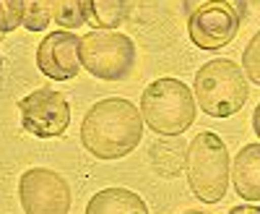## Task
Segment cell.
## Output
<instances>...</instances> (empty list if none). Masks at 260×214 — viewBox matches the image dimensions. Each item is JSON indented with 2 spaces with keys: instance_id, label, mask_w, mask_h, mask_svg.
Here are the masks:
<instances>
[{
  "instance_id": "1",
  "label": "cell",
  "mask_w": 260,
  "mask_h": 214,
  "mask_svg": "<svg viewBox=\"0 0 260 214\" xmlns=\"http://www.w3.org/2000/svg\"><path fill=\"white\" fill-rule=\"evenodd\" d=\"M143 136L141 110L122 97L94 102L81 123V144L96 159H122L136 152Z\"/></svg>"
},
{
  "instance_id": "2",
  "label": "cell",
  "mask_w": 260,
  "mask_h": 214,
  "mask_svg": "<svg viewBox=\"0 0 260 214\" xmlns=\"http://www.w3.org/2000/svg\"><path fill=\"white\" fill-rule=\"evenodd\" d=\"M141 115L143 123L156 136H182L195 123L198 102L192 89L180 78H156L141 94Z\"/></svg>"
},
{
  "instance_id": "3",
  "label": "cell",
  "mask_w": 260,
  "mask_h": 214,
  "mask_svg": "<svg viewBox=\"0 0 260 214\" xmlns=\"http://www.w3.org/2000/svg\"><path fill=\"white\" fill-rule=\"evenodd\" d=\"M187 37L198 50L232 45L247 18V0H182Z\"/></svg>"
},
{
  "instance_id": "4",
  "label": "cell",
  "mask_w": 260,
  "mask_h": 214,
  "mask_svg": "<svg viewBox=\"0 0 260 214\" xmlns=\"http://www.w3.org/2000/svg\"><path fill=\"white\" fill-rule=\"evenodd\" d=\"M192 94L198 107L211 118H232L245 107L250 87L245 71L234 60L216 58L203 63L192 81Z\"/></svg>"
},
{
  "instance_id": "5",
  "label": "cell",
  "mask_w": 260,
  "mask_h": 214,
  "mask_svg": "<svg viewBox=\"0 0 260 214\" xmlns=\"http://www.w3.org/2000/svg\"><path fill=\"white\" fill-rule=\"evenodd\" d=\"M187 183L190 191L203 204H219L226 196L229 178H232V162L229 149L221 136L213 131L198 133L187 146Z\"/></svg>"
},
{
  "instance_id": "6",
  "label": "cell",
  "mask_w": 260,
  "mask_h": 214,
  "mask_svg": "<svg viewBox=\"0 0 260 214\" xmlns=\"http://www.w3.org/2000/svg\"><path fill=\"white\" fill-rule=\"evenodd\" d=\"M138 60L136 42L122 32H89L81 37V66L99 81L130 78Z\"/></svg>"
},
{
  "instance_id": "7",
  "label": "cell",
  "mask_w": 260,
  "mask_h": 214,
  "mask_svg": "<svg viewBox=\"0 0 260 214\" xmlns=\"http://www.w3.org/2000/svg\"><path fill=\"white\" fill-rule=\"evenodd\" d=\"M18 201L24 214H68L71 185L50 167H29L18 178Z\"/></svg>"
},
{
  "instance_id": "8",
  "label": "cell",
  "mask_w": 260,
  "mask_h": 214,
  "mask_svg": "<svg viewBox=\"0 0 260 214\" xmlns=\"http://www.w3.org/2000/svg\"><path fill=\"white\" fill-rule=\"evenodd\" d=\"M24 131L37 139H57L71 125V104L57 89H37L18 99Z\"/></svg>"
},
{
  "instance_id": "9",
  "label": "cell",
  "mask_w": 260,
  "mask_h": 214,
  "mask_svg": "<svg viewBox=\"0 0 260 214\" xmlns=\"http://www.w3.org/2000/svg\"><path fill=\"white\" fill-rule=\"evenodd\" d=\"M37 68L55 81L76 78L78 71L83 68L81 66V39L68 29L47 34L37 47Z\"/></svg>"
},
{
  "instance_id": "10",
  "label": "cell",
  "mask_w": 260,
  "mask_h": 214,
  "mask_svg": "<svg viewBox=\"0 0 260 214\" xmlns=\"http://www.w3.org/2000/svg\"><path fill=\"white\" fill-rule=\"evenodd\" d=\"M234 194L247 204L260 201V144H245L232 162Z\"/></svg>"
},
{
  "instance_id": "11",
  "label": "cell",
  "mask_w": 260,
  "mask_h": 214,
  "mask_svg": "<svg viewBox=\"0 0 260 214\" xmlns=\"http://www.w3.org/2000/svg\"><path fill=\"white\" fill-rule=\"evenodd\" d=\"M187 146L182 136H159L148 149V162L159 178H180L187 170Z\"/></svg>"
},
{
  "instance_id": "12",
  "label": "cell",
  "mask_w": 260,
  "mask_h": 214,
  "mask_svg": "<svg viewBox=\"0 0 260 214\" xmlns=\"http://www.w3.org/2000/svg\"><path fill=\"white\" fill-rule=\"evenodd\" d=\"M86 214H148V206L141 194L115 185L94 194L86 204Z\"/></svg>"
},
{
  "instance_id": "13",
  "label": "cell",
  "mask_w": 260,
  "mask_h": 214,
  "mask_svg": "<svg viewBox=\"0 0 260 214\" xmlns=\"http://www.w3.org/2000/svg\"><path fill=\"white\" fill-rule=\"evenodd\" d=\"M86 24L99 32H115L130 13V0H81Z\"/></svg>"
},
{
  "instance_id": "14",
  "label": "cell",
  "mask_w": 260,
  "mask_h": 214,
  "mask_svg": "<svg viewBox=\"0 0 260 214\" xmlns=\"http://www.w3.org/2000/svg\"><path fill=\"white\" fill-rule=\"evenodd\" d=\"M50 8H52V21H57V26H65L68 32L86 24L81 0H50Z\"/></svg>"
},
{
  "instance_id": "15",
  "label": "cell",
  "mask_w": 260,
  "mask_h": 214,
  "mask_svg": "<svg viewBox=\"0 0 260 214\" xmlns=\"http://www.w3.org/2000/svg\"><path fill=\"white\" fill-rule=\"evenodd\" d=\"M24 3V29L29 32H45L52 21L50 0H21Z\"/></svg>"
},
{
  "instance_id": "16",
  "label": "cell",
  "mask_w": 260,
  "mask_h": 214,
  "mask_svg": "<svg viewBox=\"0 0 260 214\" xmlns=\"http://www.w3.org/2000/svg\"><path fill=\"white\" fill-rule=\"evenodd\" d=\"M16 26H24V3L21 0H0V39Z\"/></svg>"
},
{
  "instance_id": "17",
  "label": "cell",
  "mask_w": 260,
  "mask_h": 214,
  "mask_svg": "<svg viewBox=\"0 0 260 214\" xmlns=\"http://www.w3.org/2000/svg\"><path fill=\"white\" fill-rule=\"evenodd\" d=\"M242 71H245V76H247L252 84H257V87H260V32L250 39V45L245 47Z\"/></svg>"
},
{
  "instance_id": "18",
  "label": "cell",
  "mask_w": 260,
  "mask_h": 214,
  "mask_svg": "<svg viewBox=\"0 0 260 214\" xmlns=\"http://www.w3.org/2000/svg\"><path fill=\"white\" fill-rule=\"evenodd\" d=\"M229 214H260V204H242V206H232Z\"/></svg>"
},
{
  "instance_id": "19",
  "label": "cell",
  "mask_w": 260,
  "mask_h": 214,
  "mask_svg": "<svg viewBox=\"0 0 260 214\" xmlns=\"http://www.w3.org/2000/svg\"><path fill=\"white\" fill-rule=\"evenodd\" d=\"M252 131H255V133H257V139H260V102H257L255 113H252Z\"/></svg>"
},
{
  "instance_id": "20",
  "label": "cell",
  "mask_w": 260,
  "mask_h": 214,
  "mask_svg": "<svg viewBox=\"0 0 260 214\" xmlns=\"http://www.w3.org/2000/svg\"><path fill=\"white\" fill-rule=\"evenodd\" d=\"M182 214H208V211H201V209H187V211H182Z\"/></svg>"
},
{
  "instance_id": "21",
  "label": "cell",
  "mask_w": 260,
  "mask_h": 214,
  "mask_svg": "<svg viewBox=\"0 0 260 214\" xmlns=\"http://www.w3.org/2000/svg\"><path fill=\"white\" fill-rule=\"evenodd\" d=\"M0 84H3V58H0Z\"/></svg>"
}]
</instances>
